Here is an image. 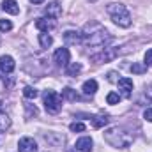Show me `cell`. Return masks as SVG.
Instances as JSON below:
<instances>
[{"instance_id":"4","label":"cell","mask_w":152,"mask_h":152,"mask_svg":"<svg viewBox=\"0 0 152 152\" xmlns=\"http://www.w3.org/2000/svg\"><path fill=\"white\" fill-rule=\"evenodd\" d=\"M42 101H44V108L48 113H58L62 108V99L55 90H46L42 94Z\"/></svg>"},{"instance_id":"1","label":"cell","mask_w":152,"mask_h":152,"mask_svg":"<svg viewBox=\"0 0 152 152\" xmlns=\"http://www.w3.org/2000/svg\"><path fill=\"white\" fill-rule=\"evenodd\" d=\"M80 34H81V41L87 46H94V48H101V46H104V44H108L112 41L110 32L97 21L85 23V27H83V30Z\"/></svg>"},{"instance_id":"17","label":"cell","mask_w":152,"mask_h":152,"mask_svg":"<svg viewBox=\"0 0 152 152\" xmlns=\"http://www.w3.org/2000/svg\"><path fill=\"white\" fill-rule=\"evenodd\" d=\"M39 44H41V48H50L53 44V37L48 32H41L39 34Z\"/></svg>"},{"instance_id":"16","label":"cell","mask_w":152,"mask_h":152,"mask_svg":"<svg viewBox=\"0 0 152 152\" xmlns=\"http://www.w3.org/2000/svg\"><path fill=\"white\" fill-rule=\"evenodd\" d=\"M108 122H110V117H108V115H96V117L92 118V126H94L96 129L104 127Z\"/></svg>"},{"instance_id":"6","label":"cell","mask_w":152,"mask_h":152,"mask_svg":"<svg viewBox=\"0 0 152 152\" xmlns=\"http://www.w3.org/2000/svg\"><path fill=\"white\" fill-rule=\"evenodd\" d=\"M44 14H46L48 18H51V20L60 18V16H62V5H60V2H58V0L50 2V4L44 7Z\"/></svg>"},{"instance_id":"26","label":"cell","mask_w":152,"mask_h":152,"mask_svg":"<svg viewBox=\"0 0 152 152\" xmlns=\"http://www.w3.org/2000/svg\"><path fill=\"white\" fill-rule=\"evenodd\" d=\"M143 58H145V62H143L145 66H152V50H147L145 51V57Z\"/></svg>"},{"instance_id":"28","label":"cell","mask_w":152,"mask_h":152,"mask_svg":"<svg viewBox=\"0 0 152 152\" xmlns=\"http://www.w3.org/2000/svg\"><path fill=\"white\" fill-rule=\"evenodd\" d=\"M115 76H117V73H110V75H108V80H110V81H113V83H117L120 78H115Z\"/></svg>"},{"instance_id":"24","label":"cell","mask_w":152,"mask_h":152,"mask_svg":"<svg viewBox=\"0 0 152 152\" xmlns=\"http://www.w3.org/2000/svg\"><path fill=\"white\" fill-rule=\"evenodd\" d=\"M69 129H71L73 133H83V131H85V124H83V122H73V124L69 126Z\"/></svg>"},{"instance_id":"18","label":"cell","mask_w":152,"mask_h":152,"mask_svg":"<svg viewBox=\"0 0 152 152\" xmlns=\"http://www.w3.org/2000/svg\"><path fill=\"white\" fill-rule=\"evenodd\" d=\"M80 71H81V64L80 62H71V64L66 66V75L67 76H76Z\"/></svg>"},{"instance_id":"12","label":"cell","mask_w":152,"mask_h":152,"mask_svg":"<svg viewBox=\"0 0 152 152\" xmlns=\"http://www.w3.org/2000/svg\"><path fill=\"white\" fill-rule=\"evenodd\" d=\"M117 85H118V90L122 92L124 97H129V96H131V92H133V80H129V78H120V80L117 81Z\"/></svg>"},{"instance_id":"21","label":"cell","mask_w":152,"mask_h":152,"mask_svg":"<svg viewBox=\"0 0 152 152\" xmlns=\"http://www.w3.org/2000/svg\"><path fill=\"white\" fill-rule=\"evenodd\" d=\"M23 96H25L27 99H36L37 90H36L34 87H25V88H23Z\"/></svg>"},{"instance_id":"22","label":"cell","mask_w":152,"mask_h":152,"mask_svg":"<svg viewBox=\"0 0 152 152\" xmlns=\"http://www.w3.org/2000/svg\"><path fill=\"white\" fill-rule=\"evenodd\" d=\"M118 101H120V94H117V92H110L106 96V103L108 104H118Z\"/></svg>"},{"instance_id":"5","label":"cell","mask_w":152,"mask_h":152,"mask_svg":"<svg viewBox=\"0 0 152 152\" xmlns=\"http://www.w3.org/2000/svg\"><path fill=\"white\" fill-rule=\"evenodd\" d=\"M117 50L115 48H104V50H101V53H96V55H92V60L96 62V64H103V62H110V60H113L115 57H117Z\"/></svg>"},{"instance_id":"8","label":"cell","mask_w":152,"mask_h":152,"mask_svg":"<svg viewBox=\"0 0 152 152\" xmlns=\"http://www.w3.org/2000/svg\"><path fill=\"white\" fill-rule=\"evenodd\" d=\"M18 151L20 152H37V143L30 136H23L18 142Z\"/></svg>"},{"instance_id":"25","label":"cell","mask_w":152,"mask_h":152,"mask_svg":"<svg viewBox=\"0 0 152 152\" xmlns=\"http://www.w3.org/2000/svg\"><path fill=\"white\" fill-rule=\"evenodd\" d=\"M12 28V23L9 20H0V32H9Z\"/></svg>"},{"instance_id":"20","label":"cell","mask_w":152,"mask_h":152,"mask_svg":"<svg viewBox=\"0 0 152 152\" xmlns=\"http://www.w3.org/2000/svg\"><path fill=\"white\" fill-rule=\"evenodd\" d=\"M9 126H11V118L5 113H0V133L5 131V129H9Z\"/></svg>"},{"instance_id":"13","label":"cell","mask_w":152,"mask_h":152,"mask_svg":"<svg viewBox=\"0 0 152 152\" xmlns=\"http://www.w3.org/2000/svg\"><path fill=\"white\" fill-rule=\"evenodd\" d=\"M2 11H5L7 14H18L20 12V5H18V2L16 0H4L2 2Z\"/></svg>"},{"instance_id":"9","label":"cell","mask_w":152,"mask_h":152,"mask_svg":"<svg viewBox=\"0 0 152 152\" xmlns=\"http://www.w3.org/2000/svg\"><path fill=\"white\" fill-rule=\"evenodd\" d=\"M75 147H76V151H80V152H92V149H94V142H92L90 136H81V138L76 140Z\"/></svg>"},{"instance_id":"30","label":"cell","mask_w":152,"mask_h":152,"mask_svg":"<svg viewBox=\"0 0 152 152\" xmlns=\"http://www.w3.org/2000/svg\"><path fill=\"white\" fill-rule=\"evenodd\" d=\"M30 2H32V4H42L44 0H30Z\"/></svg>"},{"instance_id":"19","label":"cell","mask_w":152,"mask_h":152,"mask_svg":"<svg viewBox=\"0 0 152 152\" xmlns=\"http://www.w3.org/2000/svg\"><path fill=\"white\" fill-rule=\"evenodd\" d=\"M62 97L64 99H69V101H76L78 99V94H76V90H73V88H64L62 90Z\"/></svg>"},{"instance_id":"27","label":"cell","mask_w":152,"mask_h":152,"mask_svg":"<svg viewBox=\"0 0 152 152\" xmlns=\"http://www.w3.org/2000/svg\"><path fill=\"white\" fill-rule=\"evenodd\" d=\"M143 118L149 120V122H152V108H147V110L143 112Z\"/></svg>"},{"instance_id":"7","label":"cell","mask_w":152,"mask_h":152,"mask_svg":"<svg viewBox=\"0 0 152 152\" xmlns=\"http://www.w3.org/2000/svg\"><path fill=\"white\" fill-rule=\"evenodd\" d=\"M69 58H71V53H69L67 48H58V50L53 53V60H55V64L60 66V67H66V66L69 64Z\"/></svg>"},{"instance_id":"31","label":"cell","mask_w":152,"mask_h":152,"mask_svg":"<svg viewBox=\"0 0 152 152\" xmlns=\"http://www.w3.org/2000/svg\"><path fill=\"white\" fill-rule=\"evenodd\" d=\"M0 108H2V103H0Z\"/></svg>"},{"instance_id":"15","label":"cell","mask_w":152,"mask_h":152,"mask_svg":"<svg viewBox=\"0 0 152 152\" xmlns=\"http://www.w3.org/2000/svg\"><path fill=\"white\" fill-rule=\"evenodd\" d=\"M81 90H83V94H87V96H94V94L97 92V81H96V80H87V81L83 83Z\"/></svg>"},{"instance_id":"10","label":"cell","mask_w":152,"mask_h":152,"mask_svg":"<svg viewBox=\"0 0 152 152\" xmlns=\"http://www.w3.org/2000/svg\"><path fill=\"white\" fill-rule=\"evenodd\" d=\"M55 27H57V23L51 18H39V20H36V28L41 30V32H50Z\"/></svg>"},{"instance_id":"11","label":"cell","mask_w":152,"mask_h":152,"mask_svg":"<svg viewBox=\"0 0 152 152\" xmlns=\"http://www.w3.org/2000/svg\"><path fill=\"white\" fill-rule=\"evenodd\" d=\"M14 58L11 57V55H2L0 57V71L2 73H5V75H9V73H12L14 71Z\"/></svg>"},{"instance_id":"2","label":"cell","mask_w":152,"mask_h":152,"mask_svg":"<svg viewBox=\"0 0 152 152\" xmlns=\"http://www.w3.org/2000/svg\"><path fill=\"white\" fill-rule=\"evenodd\" d=\"M103 136H104V142L110 143L115 149H127V147L133 143V140H134V136H133L129 131H126V129H122V127H118V126L108 127V129L103 133Z\"/></svg>"},{"instance_id":"3","label":"cell","mask_w":152,"mask_h":152,"mask_svg":"<svg viewBox=\"0 0 152 152\" xmlns=\"http://www.w3.org/2000/svg\"><path fill=\"white\" fill-rule=\"evenodd\" d=\"M106 11H108V14L112 16V20H113L115 25H118V27H122V28L131 27L133 20H131V14H129V11L126 9L124 4H120V2H112V4L106 5Z\"/></svg>"},{"instance_id":"23","label":"cell","mask_w":152,"mask_h":152,"mask_svg":"<svg viewBox=\"0 0 152 152\" xmlns=\"http://www.w3.org/2000/svg\"><path fill=\"white\" fill-rule=\"evenodd\" d=\"M131 71L136 73V75H143V73L147 71V66H145V64H133V66H131Z\"/></svg>"},{"instance_id":"29","label":"cell","mask_w":152,"mask_h":152,"mask_svg":"<svg viewBox=\"0 0 152 152\" xmlns=\"http://www.w3.org/2000/svg\"><path fill=\"white\" fill-rule=\"evenodd\" d=\"M145 94H147V96H149V97L152 99V83L149 85V87H147V90H145Z\"/></svg>"},{"instance_id":"14","label":"cell","mask_w":152,"mask_h":152,"mask_svg":"<svg viewBox=\"0 0 152 152\" xmlns=\"http://www.w3.org/2000/svg\"><path fill=\"white\" fill-rule=\"evenodd\" d=\"M64 41L69 44H80L81 42V34L76 30H66L64 32Z\"/></svg>"}]
</instances>
